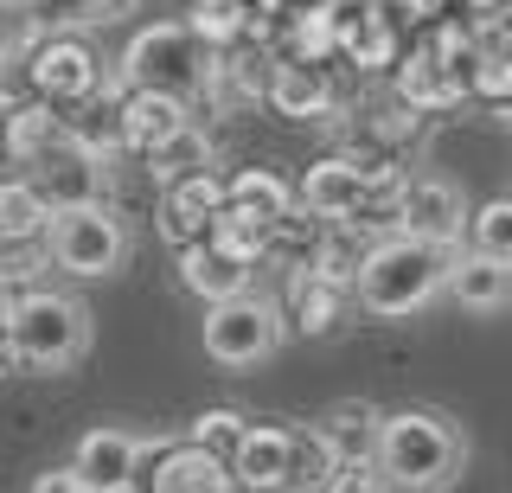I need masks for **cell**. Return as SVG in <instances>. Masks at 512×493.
Instances as JSON below:
<instances>
[{
    "label": "cell",
    "mask_w": 512,
    "mask_h": 493,
    "mask_svg": "<svg viewBox=\"0 0 512 493\" xmlns=\"http://www.w3.org/2000/svg\"><path fill=\"white\" fill-rule=\"evenodd\" d=\"M455 257H461L455 244H429V237H410V231L378 237L365 269H359V282H352V295H359V308L372 321H404V314L429 308L436 295H448Z\"/></svg>",
    "instance_id": "obj_1"
},
{
    "label": "cell",
    "mask_w": 512,
    "mask_h": 493,
    "mask_svg": "<svg viewBox=\"0 0 512 493\" xmlns=\"http://www.w3.org/2000/svg\"><path fill=\"white\" fill-rule=\"evenodd\" d=\"M378 468L397 493H442L468 468V436L442 410H391L378 436Z\"/></svg>",
    "instance_id": "obj_2"
},
{
    "label": "cell",
    "mask_w": 512,
    "mask_h": 493,
    "mask_svg": "<svg viewBox=\"0 0 512 493\" xmlns=\"http://www.w3.org/2000/svg\"><path fill=\"white\" fill-rule=\"evenodd\" d=\"M90 346V314L77 295L64 289H26L20 301H13V365L20 372H71L77 359H84Z\"/></svg>",
    "instance_id": "obj_3"
},
{
    "label": "cell",
    "mask_w": 512,
    "mask_h": 493,
    "mask_svg": "<svg viewBox=\"0 0 512 493\" xmlns=\"http://www.w3.org/2000/svg\"><path fill=\"white\" fill-rule=\"evenodd\" d=\"M212 65L218 52L192 33L186 20H160V26H141L122 52V84L128 90H167V97H205L212 84Z\"/></svg>",
    "instance_id": "obj_4"
},
{
    "label": "cell",
    "mask_w": 512,
    "mask_h": 493,
    "mask_svg": "<svg viewBox=\"0 0 512 493\" xmlns=\"http://www.w3.org/2000/svg\"><path fill=\"white\" fill-rule=\"evenodd\" d=\"M288 333V308H276L269 295H231V301H212L205 308V359L224 365V372H250V365L276 359Z\"/></svg>",
    "instance_id": "obj_5"
},
{
    "label": "cell",
    "mask_w": 512,
    "mask_h": 493,
    "mask_svg": "<svg viewBox=\"0 0 512 493\" xmlns=\"http://www.w3.org/2000/svg\"><path fill=\"white\" fill-rule=\"evenodd\" d=\"M45 257L77 282H103V276H116L128 263V225L103 199L96 205H64V212H52V231H45Z\"/></svg>",
    "instance_id": "obj_6"
},
{
    "label": "cell",
    "mask_w": 512,
    "mask_h": 493,
    "mask_svg": "<svg viewBox=\"0 0 512 493\" xmlns=\"http://www.w3.org/2000/svg\"><path fill=\"white\" fill-rule=\"evenodd\" d=\"M26 90L58 109H84L103 90V65H96V52L77 33H52L26 52Z\"/></svg>",
    "instance_id": "obj_7"
},
{
    "label": "cell",
    "mask_w": 512,
    "mask_h": 493,
    "mask_svg": "<svg viewBox=\"0 0 512 493\" xmlns=\"http://www.w3.org/2000/svg\"><path fill=\"white\" fill-rule=\"evenodd\" d=\"M372 186H378V161H365V154H327V161H314L301 173L295 199L320 225H352L372 205Z\"/></svg>",
    "instance_id": "obj_8"
},
{
    "label": "cell",
    "mask_w": 512,
    "mask_h": 493,
    "mask_svg": "<svg viewBox=\"0 0 512 493\" xmlns=\"http://www.w3.org/2000/svg\"><path fill=\"white\" fill-rule=\"evenodd\" d=\"M148 449H154V442H141L135 429H109V423H96V429H84V436H77L71 468L84 474L96 493H141V468H148Z\"/></svg>",
    "instance_id": "obj_9"
},
{
    "label": "cell",
    "mask_w": 512,
    "mask_h": 493,
    "mask_svg": "<svg viewBox=\"0 0 512 493\" xmlns=\"http://www.w3.org/2000/svg\"><path fill=\"white\" fill-rule=\"evenodd\" d=\"M141 493H244L231 474V461L199 449L192 436L180 442H160L148 449V468H141Z\"/></svg>",
    "instance_id": "obj_10"
},
{
    "label": "cell",
    "mask_w": 512,
    "mask_h": 493,
    "mask_svg": "<svg viewBox=\"0 0 512 493\" xmlns=\"http://www.w3.org/2000/svg\"><path fill=\"white\" fill-rule=\"evenodd\" d=\"M231 205V186L218 180L212 167L199 173H180V180H167V193H160V231H167V244H199V237H212V218Z\"/></svg>",
    "instance_id": "obj_11"
},
{
    "label": "cell",
    "mask_w": 512,
    "mask_h": 493,
    "mask_svg": "<svg viewBox=\"0 0 512 493\" xmlns=\"http://www.w3.org/2000/svg\"><path fill=\"white\" fill-rule=\"evenodd\" d=\"M32 186L45 193L52 212H64V205H96V199H103V154H96L90 141L64 135L52 154L32 161Z\"/></svg>",
    "instance_id": "obj_12"
},
{
    "label": "cell",
    "mask_w": 512,
    "mask_h": 493,
    "mask_svg": "<svg viewBox=\"0 0 512 493\" xmlns=\"http://www.w3.org/2000/svg\"><path fill=\"white\" fill-rule=\"evenodd\" d=\"M231 474L244 493H295V429L288 423H250L231 455Z\"/></svg>",
    "instance_id": "obj_13"
},
{
    "label": "cell",
    "mask_w": 512,
    "mask_h": 493,
    "mask_svg": "<svg viewBox=\"0 0 512 493\" xmlns=\"http://www.w3.org/2000/svg\"><path fill=\"white\" fill-rule=\"evenodd\" d=\"M192 129V103L167 97V90H128L122 84V148L154 161L167 141H180Z\"/></svg>",
    "instance_id": "obj_14"
},
{
    "label": "cell",
    "mask_w": 512,
    "mask_h": 493,
    "mask_svg": "<svg viewBox=\"0 0 512 493\" xmlns=\"http://www.w3.org/2000/svg\"><path fill=\"white\" fill-rule=\"evenodd\" d=\"M474 225L461 186L448 180H404V231L429 237V244H461V231Z\"/></svg>",
    "instance_id": "obj_15"
},
{
    "label": "cell",
    "mask_w": 512,
    "mask_h": 493,
    "mask_svg": "<svg viewBox=\"0 0 512 493\" xmlns=\"http://www.w3.org/2000/svg\"><path fill=\"white\" fill-rule=\"evenodd\" d=\"M340 58H352L359 71L397 65V58H404L397 20L384 7H365V0H340Z\"/></svg>",
    "instance_id": "obj_16"
},
{
    "label": "cell",
    "mask_w": 512,
    "mask_h": 493,
    "mask_svg": "<svg viewBox=\"0 0 512 493\" xmlns=\"http://www.w3.org/2000/svg\"><path fill=\"white\" fill-rule=\"evenodd\" d=\"M391 71H397V97H404L410 109H423V116H442V109H455L461 97H468V84H461V77L448 71L423 39L404 45V58H397Z\"/></svg>",
    "instance_id": "obj_17"
},
{
    "label": "cell",
    "mask_w": 512,
    "mask_h": 493,
    "mask_svg": "<svg viewBox=\"0 0 512 493\" xmlns=\"http://www.w3.org/2000/svg\"><path fill=\"white\" fill-rule=\"evenodd\" d=\"M346 295H352L346 282L320 276L314 263H295V269H288V295H282L288 327H295V333H333L340 314H346Z\"/></svg>",
    "instance_id": "obj_18"
},
{
    "label": "cell",
    "mask_w": 512,
    "mask_h": 493,
    "mask_svg": "<svg viewBox=\"0 0 512 493\" xmlns=\"http://www.w3.org/2000/svg\"><path fill=\"white\" fill-rule=\"evenodd\" d=\"M173 263H180V289H186V295H199L205 308L250 289V263L224 257L212 237H199V244H180V250H173Z\"/></svg>",
    "instance_id": "obj_19"
},
{
    "label": "cell",
    "mask_w": 512,
    "mask_h": 493,
    "mask_svg": "<svg viewBox=\"0 0 512 493\" xmlns=\"http://www.w3.org/2000/svg\"><path fill=\"white\" fill-rule=\"evenodd\" d=\"M269 103H276V116H288V122H327L333 109H340L327 65H301V58H282L276 65V77H269Z\"/></svg>",
    "instance_id": "obj_20"
},
{
    "label": "cell",
    "mask_w": 512,
    "mask_h": 493,
    "mask_svg": "<svg viewBox=\"0 0 512 493\" xmlns=\"http://www.w3.org/2000/svg\"><path fill=\"white\" fill-rule=\"evenodd\" d=\"M448 295L468 314H506L512 308V263L487 257V250H461L448 269Z\"/></svg>",
    "instance_id": "obj_21"
},
{
    "label": "cell",
    "mask_w": 512,
    "mask_h": 493,
    "mask_svg": "<svg viewBox=\"0 0 512 493\" xmlns=\"http://www.w3.org/2000/svg\"><path fill=\"white\" fill-rule=\"evenodd\" d=\"M282 45L301 65H327L340 52V0H301L295 13H282Z\"/></svg>",
    "instance_id": "obj_22"
},
{
    "label": "cell",
    "mask_w": 512,
    "mask_h": 493,
    "mask_svg": "<svg viewBox=\"0 0 512 493\" xmlns=\"http://www.w3.org/2000/svg\"><path fill=\"white\" fill-rule=\"evenodd\" d=\"M64 135H71V116H64L58 103H45V97H26V103L7 116V161L32 167L39 154H52Z\"/></svg>",
    "instance_id": "obj_23"
},
{
    "label": "cell",
    "mask_w": 512,
    "mask_h": 493,
    "mask_svg": "<svg viewBox=\"0 0 512 493\" xmlns=\"http://www.w3.org/2000/svg\"><path fill=\"white\" fill-rule=\"evenodd\" d=\"M224 186H231V205H237V212H256L263 225H276V231H282L288 218L301 212L295 186H288L282 173H269V167H237V173H231Z\"/></svg>",
    "instance_id": "obj_24"
},
{
    "label": "cell",
    "mask_w": 512,
    "mask_h": 493,
    "mask_svg": "<svg viewBox=\"0 0 512 493\" xmlns=\"http://www.w3.org/2000/svg\"><path fill=\"white\" fill-rule=\"evenodd\" d=\"M320 436L340 449V461H378L384 417H378L372 404H359V397H346V404H333L327 417H320Z\"/></svg>",
    "instance_id": "obj_25"
},
{
    "label": "cell",
    "mask_w": 512,
    "mask_h": 493,
    "mask_svg": "<svg viewBox=\"0 0 512 493\" xmlns=\"http://www.w3.org/2000/svg\"><path fill=\"white\" fill-rule=\"evenodd\" d=\"M52 205L32 180H0V244H45Z\"/></svg>",
    "instance_id": "obj_26"
},
{
    "label": "cell",
    "mask_w": 512,
    "mask_h": 493,
    "mask_svg": "<svg viewBox=\"0 0 512 493\" xmlns=\"http://www.w3.org/2000/svg\"><path fill=\"white\" fill-rule=\"evenodd\" d=\"M186 26L212 45V52H231V45H244L250 33H263L256 0H192V20Z\"/></svg>",
    "instance_id": "obj_27"
},
{
    "label": "cell",
    "mask_w": 512,
    "mask_h": 493,
    "mask_svg": "<svg viewBox=\"0 0 512 493\" xmlns=\"http://www.w3.org/2000/svg\"><path fill=\"white\" fill-rule=\"evenodd\" d=\"M276 225H263V218H256V212H237V205H224V212L212 218V244L224 250V257H237V263H263L269 257V250H276Z\"/></svg>",
    "instance_id": "obj_28"
},
{
    "label": "cell",
    "mask_w": 512,
    "mask_h": 493,
    "mask_svg": "<svg viewBox=\"0 0 512 493\" xmlns=\"http://www.w3.org/2000/svg\"><path fill=\"white\" fill-rule=\"evenodd\" d=\"M340 449H333L327 436H320V423L314 429H295V493H327L333 481H340Z\"/></svg>",
    "instance_id": "obj_29"
},
{
    "label": "cell",
    "mask_w": 512,
    "mask_h": 493,
    "mask_svg": "<svg viewBox=\"0 0 512 493\" xmlns=\"http://www.w3.org/2000/svg\"><path fill=\"white\" fill-rule=\"evenodd\" d=\"M39 39H45V0H0V52H7V65L26 58Z\"/></svg>",
    "instance_id": "obj_30"
},
{
    "label": "cell",
    "mask_w": 512,
    "mask_h": 493,
    "mask_svg": "<svg viewBox=\"0 0 512 493\" xmlns=\"http://www.w3.org/2000/svg\"><path fill=\"white\" fill-rule=\"evenodd\" d=\"M244 429H250V417H244V410L218 404V410H199L186 436L199 442V449H212V455H224V461H231V455H237V442H244Z\"/></svg>",
    "instance_id": "obj_31"
},
{
    "label": "cell",
    "mask_w": 512,
    "mask_h": 493,
    "mask_svg": "<svg viewBox=\"0 0 512 493\" xmlns=\"http://www.w3.org/2000/svg\"><path fill=\"white\" fill-rule=\"evenodd\" d=\"M474 250H487V257H500V263H512V199H487L474 212Z\"/></svg>",
    "instance_id": "obj_32"
},
{
    "label": "cell",
    "mask_w": 512,
    "mask_h": 493,
    "mask_svg": "<svg viewBox=\"0 0 512 493\" xmlns=\"http://www.w3.org/2000/svg\"><path fill=\"white\" fill-rule=\"evenodd\" d=\"M199 167H212V141L199 135V122H192L180 141H167V148L154 154V173H160V180H180V173H199Z\"/></svg>",
    "instance_id": "obj_33"
},
{
    "label": "cell",
    "mask_w": 512,
    "mask_h": 493,
    "mask_svg": "<svg viewBox=\"0 0 512 493\" xmlns=\"http://www.w3.org/2000/svg\"><path fill=\"white\" fill-rule=\"evenodd\" d=\"M474 97L500 116V109H512V52H500V45H487V58H480L474 71Z\"/></svg>",
    "instance_id": "obj_34"
},
{
    "label": "cell",
    "mask_w": 512,
    "mask_h": 493,
    "mask_svg": "<svg viewBox=\"0 0 512 493\" xmlns=\"http://www.w3.org/2000/svg\"><path fill=\"white\" fill-rule=\"evenodd\" d=\"M365 129H372V141H378V148H404V141H416V135H423V109H410L404 97H397L391 109H378V116L365 122Z\"/></svg>",
    "instance_id": "obj_35"
},
{
    "label": "cell",
    "mask_w": 512,
    "mask_h": 493,
    "mask_svg": "<svg viewBox=\"0 0 512 493\" xmlns=\"http://www.w3.org/2000/svg\"><path fill=\"white\" fill-rule=\"evenodd\" d=\"M32 493H96L77 468H45L39 481H32Z\"/></svg>",
    "instance_id": "obj_36"
},
{
    "label": "cell",
    "mask_w": 512,
    "mask_h": 493,
    "mask_svg": "<svg viewBox=\"0 0 512 493\" xmlns=\"http://www.w3.org/2000/svg\"><path fill=\"white\" fill-rule=\"evenodd\" d=\"M474 33H480V39H487V45H500V52H512V0H506V7H500V13H493V20H480V26H474Z\"/></svg>",
    "instance_id": "obj_37"
},
{
    "label": "cell",
    "mask_w": 512,
    "mask_h": 493,
    "mask_svg": "<svg viewBox=\"0 0 512 493\" xmlns=\"http://www.w3.org/2000/svg\"><path fill=\"white\" fill-rule=\"evenodd\" d=\"M397 13H410L416 26H436V20H448V0H391Z\"/></svg>",
    "instance_id": "obj_38"
},
{
    "label": "cell",
    "mask_w": 512,
    "mask_h": 493,
    "mask_svg": "<svg viewBox=\"0 0 512 493\" xmlns=\"http://www.w3.org/2000/svg\"><path fill=\"white\" fill-rule=\"evenodd\" d=\"M0 365H13V301H0Z\"/></svg>",
    "instance_id": "obj_39"
},
{
    "label": "cell",
    "mask_w": 512,
    "mask_h": 493,
    "mask_svg": "<svg viewBox=\"0 0 512 493\" xmlns=\"http://www.w3.org/2000/svg\"><path fill=\"white\" fill-rule=\"evenodd\" d=\"M500 7H506V0H468V13H474V26H480V20H493V13H500Z\"/></svg>",
    "instance_id": "obj_40"
},
{
    "label": "cell",
    "mask_w": 512,
    "mask_h": 493,
    "mask_svg": "<svg viewBox=\"0 0 512 493\" xmlns=\"http://www.w3.org/2000/svg\"><path fill=\"white\" fill-rule=\"evenodd\" d=\"M500 122H512V109H500Z\"/></svg>",
    "instance_id": "obj_41"
},
{
    "label": "cell",
    "mask_w": 512,
    "mask_h": 493,
    "mask_svg": "<svg viewBox=\"0 0 512 493\" xmlns=\"http://www.w3.org/2000/svg\"><path fill=\"white\" fill-rule=\"evenodd\" d=\"M0 71H7V52H0Z\"/></svg>",
    "instance_id": "obj_42"
}]
</instances>
